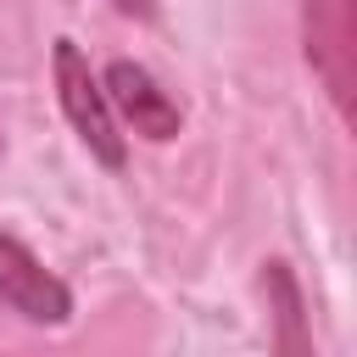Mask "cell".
Returning a JSON list of instances; mask_svg holds the SVG:
<instances>
[{
  "mask_svg": "<svg viewBox=\"0 0 357 357\" xmlns=\"http://www.w3.org/2000/svg\"><path fill=\"white\" fill-rule=\"evenodd\" d=\"M56 95H61L67 123H73L78 139L89 145V156H95L100 167H123V162H128V145H123V134H117V117H112V106H106L100 78L89 73V61H84V50H78L73 39H56Z\"/></svg>",
  "mask_w": 357,
  "mask_h": 357,
  "instance_id": "cell-1",
  "label": "cell"
},
{
  "mask_svg": "<svg viewBox=\"0 0 357 357\" xmlns=\"http://www.w3.org/2000/svg\"><path fill=\"white\" fill-rule=\"evenodd\" d=\"M0 307L22 312L33 324H67L73 318V290L17 234H0Z\"/></svg>",
  "mask_w": 357,
  "mask_h": 357,
  "instance_id": "cell-3",
  "label": "cell"
},
{
  "mask_svg": "<svg viewBox=\"0 0 357 357\" xmlns=\"http://www.w3.org/2000/svg\"><path fill=\"white\" fill-rule=\"evenodd\" d=\"M100 89H106V106L123 112V123H128L134 134H145V139H173L178 123H184L178 100H173L139 61H112L106 78H100Z\"/></svg>",
  "mask_w": 357,
  "mask_h": 357,
  "instance_id": "cell-4",
  "label": "cell"
},
{
  "mask_svg": "<svg viewBox=\"0 0 357 357\" xmlns=\"http://www.w3.org/2000/svg\"><path fill=\"white\" fill-rule=\"evenodd\" d=\"M301 33H307V61L318 84L329 89L335 112L351 117V89H357V0H301Z\"/></svg>",
  "mask_w": 357,
  "mask_h": 357,
  "instance_id": "cell-2",
  "label": "cell"
},
{
  "mask_svg": "<svg viewBox=\"0 0 357 357\" xmlns=\"http://www.w3.org/2000/svg\"><path fill=\"white\" fill-rule=\"evenodd\" d=\"M262 290H268V324H273V357H312V329H307V296L290 273V262H262Z\"/></svg>",
  "mask_w": 357,
  "mask_h": 357,
  "instance_id": "cell-5",
  "label": "cell"
},
{
  "mask_svg": "<svg viewBox=\"0 0 357 357\" xmlns=\"http://www.w3.org/2000/svg\"><path fill=\"white\" fill-rule=\"evenodd\" d=\"M117 6H123V11H145V0H117Z\"/></svg>",
  "mask_w": 357,
  "mask_h": 357,
  "instance_id": "cell-6",
  "label": "cell"
}]
</instances>
